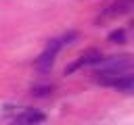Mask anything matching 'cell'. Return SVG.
<instances>
[{"mask_svg": "<svg viewBox=\"0 0 134 125\" xmlns=\"http://www.w3.org/2000/svg\"><path fill=\"white\" fill-rule=\"evenodd\" d=\"M98 71L103 73H111V75H119L124 71L134 69V56L132 54H115V56H103L96 65Z\"/></svg>", "mask_w": 134, "mask_h": 125, "instance_id": "6da1fadb", "label": "cell"}, {"mask_svg": "<svg viewBox=\"0 0 134 125\" xmlns=\"http://www.w3.org/2000/svg\"><path fill=\"white\" fill-rule=\"evenodd\" d=\"M100 58H103V54H100L98 50H88V52H84V54H82L75 63H71V65L65 69V75H69V73L77 71L80 67H86V65H96Z\"/></svg>", "mask_w": 134, "mask_h": 125, "instance_id": "7a4b0ae2", "label": "cell"}, {"mask_svg": "<svg viewBox=\"0 0 134 125\" xmlns=\"http://www.w3.org/2000/svg\"><path fill=\"white\" fill-rule=\"evenodd\" d=\"M44 119H46L44 113H40V110H36V108H27V110H23V113L15 119L13 125H38V123H42Z\"/></svg>", "mask_w": 134, "mask_h": 125, "instance_id": "3957f363", "label": "cell"}, {"mask_svg": "<svg viewBox=\"0 0 134 125\" xmlns=\"http://www.w3.org/2000/svg\"><path fill=\"white\" fill-rule=\"evenodd\" d=\"M134 6L132 0H117L109 6V10L105 12V17H115V15H124V12H130V8Z\"/></svg>", "mask_w": 134, "mask_h": 125, "instance_id": "277c9868", "label": "cell"}, {"mask_svg": "<svg viewBox=\"0 0 134 125\" xmlns=\"http://www.w3.org/2000/svg\"><path fill=\"white\" fill-rule=\"evenodd\" d=\"M113 88H117L119 92H126V94H134V75H128V77H119Z\"/></svg>", "mask_w": 134, "mask_h": 125, "instance_id": "5b68a950", "label": "cell"}, {"mask_svg": "<svg viewBox=\"0 0 134 125\" xmlns=\"http://www.w3.org/2000/svg\"><path fill=\"white\" fill-rule=\"evenodd\" d=\"M109 40L115 42V44H124V42H126V31H124V29H115V31L109 33Z\"/></svg>", "mask_w": 134, "mask_h": 125, "instance_id": "8992f818", "label": "cell"}, {"mask_svg": "<svg viewBox=\"0 0 134 125\" xmlns=\"http://www.w3.org/2000/svg\"><path fill=\"white\" fill-rule=\"evenodd\" d=\"M50 88H34V96H44Z\"/></svg>", "mask_w": 134, "mask_h": 125, "instance_id": "52a82bcc", "label": "cell"}, {"mask_svg": "<svg viewBox=\"0 0 134 125\" xmlns=\"http://www.w3.org/2000/svg\"><path fill=\"white\" fill-rule=\"evenodd\" d=\"M132 2H134V0H132Z\"/></svg>", "mask_w": 134, "mask_h": 125, "instance_id": "ba28073f", "label": "cell"}]
</instances>
